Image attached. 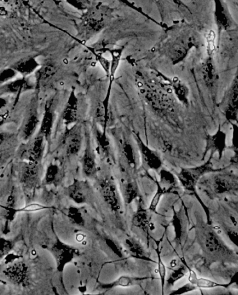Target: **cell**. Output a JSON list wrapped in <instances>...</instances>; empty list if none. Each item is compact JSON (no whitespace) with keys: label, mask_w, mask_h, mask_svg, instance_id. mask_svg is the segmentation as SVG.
Returning a JSON list of instances; mask_svg holds the SVG:
<instances>
[{"label":"cell","mask_w":238,"mask_h":295,"mask_svg":"<svg viewBox=\"0 0 238 295\" xmlns=\"http://www.w3.org/2000/svg\"><path fill=\"white\" fill-rule=\"evenodd\" d=\"M139 89L143 100L154 110L167 112L175 107L176 98L168 84L140 82Z\"/></svg>","instance_id":"obj_1"},{"label":"cell","mask_w":238,"mask_h":295,"mask_svg":"<svg viewBox=\"0 0 238 295\" xmlns=\"http://www.w3.org/2000/svg\"><path fill=\"white\" fill-rule=\"evenodd\" d=\"M218 170H220L213 168L212 158H210L202 165L191 168H182L177 174V178L184 190L196 194V186L200 178L206 173Z\"/></svg>","instance_id":"obj_2"},{"label":"cell","mask_w":238,"mask_h":295,"mask_svg":"<svg viewBox=\"0 0 238 295\" xmlns=\"http://www.w3.org/2000/svg\"><path fill=\"white\" fill-rule=\"evenodd\" d=\"M50 252L54 257L57 270L59 272H63L66 266L72 262L79 254L78 249L58 239L56 240L50 248Z\"/></svg>","instance_id":"obj_3"},{"label":"cell","mask_w":238,"mask_h":295,"mask_svg":"<svg viewBox=\"0 0 238 295\" xmlns=\"http://www.w3.org/2000/svg\"><path fill=\"white\" fill-rule=\"evenodd\" d=\"M83 142V127L81 124H74L70 128H67L62 139L66 155L68 157L77 156L82 149Z\"/></svg>","instance_id":"obj_4"},{"label":"cell","mask_w":238,"mask_h":295,"mask_svg":"<svg viewBox=\"0 0 238 295\" xmlns=\"http://www.w3.org/2000/svg\"><path fill=\"white\" fill-rule=\"evenodd\" d=\"M3 274L9 282L19 287L29 286L31 279L30 266L23 261L14 262L7 266L4 270Z\"/></svg>","instance_id":"obj_5"},{"label":"cell","mask_w":238,"mask_h":295,"mask_svg":"<svg viewBox=\"0 0 238 295\" xmlns=\"http://www.w3.org/2000/svg\"><path fill=\"white\" fill-rule=\"evenodd\" d=\"M40 124L37 100L36 98H34L30 103L21 127L20 136L23 142H28L33 137Z\"/></svg>","instance_id":"obj_6"},{"label":"cell","mask_w":238,"mask_h":295,"mask_svg":"<svg viewBox=\"0 0 238 295\" xmlns=\"http://www.w3.org/2000/svg\"><path fill=\"white\" fill-rule=\"evenodd\" d=\"M210 185L216 195L233 194L237 192V176L230 172H218L211 178Z\"/></svg>","instance_id":"obj_7"},{"label":"cell","mask_w":238,"mask_h":295,"mask_svg":"<svg viewBox=\"0 0 238 295\" xmlns=\"http://www.w3.org/2000/svg\"><path fill=\"white\" fill-rule=\"evenodd\" d=\"M99 188L101 195L111 211L118 213L122 208L120 196L114 182L109 176H105L99 180Z\"/></svg>","instance_id":"obj_8"},{"label":"cell","mask_w":238,"mask_h":295,"mask_svg":"<svg viewBox=\"0 0 238 295\" xmlns=\"http://www.w3.org/2000/svg\"><path fill=\"white\" fill-rule=\"evenodd\" d=\"M20 182L25 188H35L40 182L42 176V164L26 162H23L20 169Z\"/></svg>","instance_id":"obj_9"},{"label":"cell","mask_w":238,"mask_h":295,"mask_svg":"<svg viewBox=\"0 0 238 295\" xmlns=\"http://www.w3.org/2000/svg\"><path fill=\"white\" fill-rule=\"evenodd\" d=\"M225 119L231 124L237 123L238 116V82L234 80L222 102Z\"/></svg>","instance_id":"obj_10"},{"label":"cell","mask_w":238,"mask_h":295,"mask_svg":"<svg viewBox=\"0 0 238 295\" xmlns=\"http://www.w3.org/2000/svg\"><path fill=\"white\" fill-rule=\"evenodd\" d=\"M65 194L76 204H88L91 200L92 190L88 182L75 180L65 188Z\"/></svg>","instance_id":"obj_11"},{"label":"cell","mask_w":238,"mask_h":295,"mask_svg":"<svg viewBox=\"0 0 238 295\" xmlns=\"http://www.w3.org/2000/svg\"><path fill=\"white\" fill-rule=\"evenodd\" d=\"M134 136L136 140V144L139 150L140 156H141L142 162L147 169L152 170L159 171L162 168L163 162L161 157L154 150L149 148L148 146L145 144L139 134L134 132Z\"/></svg>","instance_id":"obj_12"},{"label":"cell","mask_w":238,"mask_h":295,"mask_svg":"<svg viewBox=\"0 0 238 295\" xmlns=\"http://www.w3.org/2000/svg\"><path fill=\"white\" fill-rule=\"evenodd\" d=\"M46 141L45 138L38 132L35 137L33 136L28 141L29 144L22 154L23 158L26 160V162L42 164L45 152Z\"/></svg>","instance_id":"obj_13"},{"label":"cell","mask_w":238,"mask_h":295,"mask_svg":"<svg viewBox=\"0 0 238 295\" xmlns=\"http://www.w3.org/2000/svg\"><path fill=\"white\" fill-rule=\"evenodd\" d=\"M56 100L54 97L46 100L44 106V114L40 122L39 133L45 138L46 141L50 140L52 134L55 118H56Z\"/></svg>","instance_id":"obj_14"},{"label":"cell","mask_w":238,"mask_h":295,"mask_svg":"<svg viewBox=\"0 0 238 295\" xmlns=\"http://www.w3.org/2000/svg\"><path fill=\"white\" fill-rule=\"evenodd\" d=\"M80 104L75 90H73L69 94L62 113V122L66 126L79 122Z\"/></svg>","instance_id":"obj_15"},{"label":"cell","mask_w":238,"mask_h":295,"mask_svg":"<svg viewBox=\"0 0 238 295\" xmlns=\"http://www.w3.org/2000/svg\"><path fill=\"white\" fill-rule=\"evenodd\" d=\"M85 136H86V143H85V149L81 160L82 170L85 178H94L97 176V173L96 156L92 146L90 135L86 133Z\"/></svg>","instance_id":"obj_16"},{"label":"cell","mask_w":238,"mask_h":295,"mask_svg":"<svg viewBox=\"0 0 238 295\" xmlns=\"http://www.w3.org/2000/svg\"><path fill=\"white\" fill-rule=\"evenodd\" d=\"M226 134L222 130L221 126H218L215 134L207 136L206 138L205 155L211 150L212 154L217 152L218 158H221L226 149Z\"/></svg>","instance_id":"obj_17"},{"label":"cell","mask_w":238,"mask_h":295,"mask_svg":"<svg viewBox=\"0 0 238 295\" xmlns=\"http://www.w3.org/2000/svg\"><path fill=\"white\" fill-rule=\"evenodd\" d=\"M205 240L204 244L206 250L213 256H224L230 254V250L224 244L217 234L214 232L212 229L207 231L205 234Z\"/></svg>","instance_id":"obj_18"},{"label":"cell","mask_w":238,"mask_h":295,"mask_svg":"<svg viewBox=\"0 0 238 295\" xmlns=\"http://www.w3.org/2000/svg\"><path fill=\"white\" fill-rule=\"evenodd\" d=\"M33 89H35V86L30 82L27 77L13 79L0 86V96L5 94H20Z\"/></svg>","instance_id":"obj_19"},{"label":"cell","mask_w":238,"mask_h":295,"mask_svg":"<svg viewBox=\"0 0 238 295\" xmlns=\"http://www.w3.org/2000/svg\"><path fill=\"white\" fill-rule=\"evenodd\" d=\"M40 66V62L37 61L35 56H28L19 60L11 67H12L18 74H21L23 77H28L36 72Z\"/></svg>","instance_id":"obj_20"},{"label":"cell","mask_w":238,"mask_h":295,"mask_svg":"<svg viewBox=\"0 0 238 295\" xmlns=\"http://www.w3.org/2000/svg\"><path fill=\"white\" fill-rule=\"evenodd\" d=\"M174 96L177 102L187 106L189 104L190 91L188 86L177 78H174L168 83Z\"/></svg>","instance_id":"obj_21"},{"label":"cell","mask_w":238,"mask_h":295,"mask_svg":"<svg viewBox=\"0 0 238 295\" xmlns=\"http://www.w3.org/2000/svg\"><path fill=\"white\" fill-rule=\"evenodd\" d=\"M63 169L59 164L52 162L46 168L44 182L46 185L59 184L63 178Z\"/></svg>","instance_id":"obj_22"},{"label":"cell","mask_w":238,"mask_h":295,"mask_svg":"<svg viewBox=\"0 0 238 295\" xmlns=\"http://www.w3.org/2000/svg\"><path fill=\"white\" fill-rule=\"evenodd\" d=\"M188 270H189V277H188V280L191 285L194 286L196 288H199L204 289H210L215 288H226L228 287L230 284H218L217 282H213L210 279H207L205 278H200L198 277L196 272L193 270H191L188 266Z\"/></svg>","instance_id":"obj_23"},{"label":"cell","mask_w":238,"mask_h":295,"mask_svg":"<svg viewBox=\"0 0 238 295\" xmlns=\"http://www.w3.org/2000/svg\"><path fill=\"white\" fill-rule=\"evenodd\" d=\"M132 224L135 227L138 228L143 232L146 233L147 236L149 234V229H151V222L149 219L148 213L145 208L141 206V203H139V206L137 211L135 213L132 218Z\"/></svg>","instance_id":"obj_24"},{"label":"cell","mask_w":238,"mask_h":295,"mask_svg":"<svg viewBox=\"0 0 238 295\" xmlns=\"http://www.w3.org/2000/svg\"><path fill=\"white\" fill-rule=\"evenodd\" d=\"M148 278H139V277L129 276H121L115 282L110 284H104L101 288L102 289L109 290L115 288H130L136 286L138 282Z\"/></svg>","instance_id":"obj_25"},{"label":"cell","mask_w":238,"mask_h":295,"mask_svg":"<svg viewBox=\"0 0 238 295\" xmlns=\"http://www.w3.org/2000/svg\"><path fill=\"white\" fill-rule=\"evenodd\" d=\"M56 67L52 63L48 62L36 70V79L37 86L44 84L51 80L56 74Z\"/></svg>","instance_id":"obj_26"},{"label":"cell","mask_w":238,"mask_h":295,"mask_svg":"<svg viewBox=\"0 0 238 295\" xmlns=\"http://www.w3.org/2000/svg\"><path fill=\"white\" fill-rule=\"evenodd\" d=\"M124 200L127 206L131 204L139 196L137 183L135 181H127L122 185Z\"/></svg>","instance_id":"obj_27"},{"label":"cell","mask_w":238,"mask_h":295,"mask_svg":"<svg viewBox=\"0 0 238 295\" xmlns=\"http://www.w3.org/2000/svg\"><path fill=\"white\" fill-rule=\"evenodd\" d=\"M160 181L159 183L161 186L166 188L168 192H171L177 186V179L170 171L161 168L159 170Z\"/></svg>","instance_id":"obj_28"},{"label":"cell","mask_w":238,"mask_h":295,"mask_svg":"<svg viewBox=\"0 0 238 295\" xmlns=\"http://www.w3.org/2000/svg\"><path fill=\"white\" fill-rule=\"evenodd\" d=\"M122 151L126 160H127L128 166L131 168H136V166H137L136 153H135L134 148L131 146V143L128 141H124L122 142Z\"/></svg>","instance_id":"obj_29"},{"label":"cell","mask_w":238,"mask_h":295,"mask_svg":"<svg viewBox=\"0 0 238 295\" xmlns=\"http://www.w3.org/2000/svg\"><path fill=\"white\" fill-rule=\"evenodd\" d=\"M67 216L70 222L74 225L79 227H84L85 225L84 215L79 208L76 206H70L67 210Z\"/></svg>","instance_id":"obj_30"},{"label":"cell","mask_w":238,"mask_h":295,"mask_svg":"<svg viewBox=\"0 0 238 295\" xmlns=\"http://www.w3.org/2000/svg\"><path fill=\"white\" fill-rule=\"evenodd\" d=\"M125 244L133 257L136 258L150 260V259L147 258L144 249L142 248L141 246L138 244L137 242H135L134 240L126 239Z\"/></svg>","instance_id":"obj_31"},{"label":"cell","mask_w":238,"mask_h":295,"mask_svg":"<svg viewBox=\"0 0 238 295\" xmlns=\"http://www.w3.org/2000/svg\"><path fill=\"white\" fill-rule=\"evenodd\" d=\"M186 262L183 261L182 264H179L178 266L171 268L173 273L170 274L169 278L167 280L166 284L168 286H174L175 282L179 279L183 278L185 276L186 268H187Z\"/></svg>","instance_id":"obj_32"},{"label":"cell","mask_w":238,"mask_h":295,"mask_svg":"<svg viewBox=\"0 0 238 295\" xmlns=\"http://www.w3.org/2000/svg\"><path fill=\"white\" fill-rule=\"evenodd\" d=\"M160 242H156L157 244V248L156 249V252L157 254V268L158 272H159V275L160 276V280L161 282V288H162V294L164 292L165 285H166V268L165 266L164 263H163L162 259H161V250H160Z\"/></svg>","instance_id":"obj_33"},{"label":"cell","mask_w":238,"mask_h":295,"mask_svg":"<svg viewBox=\"0 0 238 295\" xmlns=\"http://www.w3.org/2000/svg\"><path fill=\"white\" fill-rule=\"evenodd\" d=\"M157 192L154 194L152 200H151L150 206H149V210L154 213H157V208L159 206L161 198L163 197V195L167 194V192H169L166 188H163V187L160 185L159 182H157Z\"/></svg>","instance_id":"obj_34"},{"label":"cell","mask_w":238,"mask_h":295,"mask_svg":"<svg viewBox=\"0 0 238 295\" xmlns=\"http://www.w3.org/2000/svg\"><path fill=\"white\" fill-rule=\"evenodd\" d=\"M17 75V72L12 67L3 68L0 70V86L13 80Z\"/></svg>","instance_id":"obj_35"},{"label":"cell","mask_w":238,"mask_h":295,"mask_svg":"<svg viewBox=\"0 0 238 295\" xmlns=\"http://www.w3.org/2000/svg\"><path fill=\"white\" fill-rule=\"evenodd\" d=\"M204 82L205 86L209 89L214 88L216 83V74L211 65H207L206 67L205 74H204Z\"/></svg>","instance_id":"obj_36"},{"label":"cell","mask_w":238,"mask_h":295,"mask_svg":"<svg viewBox=\"0 0 238 295\" xmlns=\"http://www.w3.org/2000/svg\"><path fill=\"white\" fill-rule=\"evenodd\" d=\"M14 247V243L12 240L0 238V260L8 255Z\"/></svg>","instance_id":"obj_37"},{"label":"cell","mask_w":238,"mask_h":295,"mask_svg":"<svg viewBox=\"0 0 238 295\" xmlns=\"http://www.w3.org/2000/svg\"><path fill=\"white\" fill-rule=\"evenodd\" d=\"M195 289H196V287L190 284L189 285L183 286L182 288H181L179 289L178 290H176V292L173 293V294H182L185 292H190V291L193 290Z\"/></svg>","instance_id":"obj_38"},{"label":"cell","mask_w":238,"mask_h":295,"mask_svg":"<svg viewBox=\"0 0 238 295\" xmlns=\"http://www.w3.org/2000/svg\"><path fill=\"white\" fill-rule=\"evenodd\" d=\"M228 236L231 241L235 244V245H237V231H233V230H229L228 231Z\"/></svg>","instance_id":"obj_39"},{"label":"cell","mask_w":238,"mask_h":295,"mask_svg":"<svg viewBox=\"0 0 238 295\" xmlns=\"http://www.w3.org/2000/svg\"><path fill=\"white\" fill-rule=\"evenodd\" d=\"M7 104H8V100L5 97L0 96V112L7 106Z\"/></svg>","instance_id":"obj_40"},{"label":"cell","mask_w":238,"mask_h":295,"mask_svg":"<svg viewBox=\"0 0 238 295\" xmlns=\"http://www.w3.org/2000/svg\"><path fill=\"white\" fill-rule=\"evenodd\" d=\"M5 140H6V136H5V134L0 133V148H1V146H3Z\"/></svg>","instance_id":"obj_41"}]
</instances>
